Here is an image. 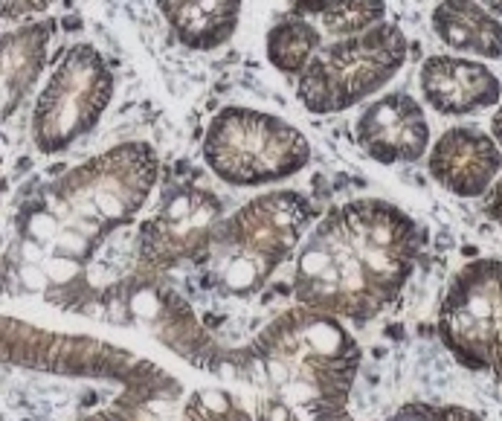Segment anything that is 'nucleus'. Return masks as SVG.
I'll use <instances>...</instances> for the list:
<instances>
[{
  "label": "nucleus",
  "instance_id": "4be33fe9",
  "mask_svg": "<svg viewBox=\"0 0 502 421\" xmlns=\"http://www.w3.org/2000/svg\"><path fill=\"white\" fill-rule=\"evenodd\" d=\"M479 6H485L491 15H499L502 18V0H479Z\"/></svg>",
  "mask_w": 502,
  "mask_h": 421
},
{
  "label": "nucleus",
  "instance_id": "9b49d317",
  "mask_svg": "<svg viewBox=\"0 0 502 421\" xmlns=\"http://www.w3.org/2000/svg\"><path fill=\"white\" fill-rule=\"evenodd\" d=\"M421 93L433 110L465 117L491 108L502 96V82L482 61L459 56H430L421 64Z\"/></svg>",
  "mask_w": 502,
  "mask_h": 421
},
{
  "label": "nucleus",
  "instance_id": "39448f33",
  "mask_svg": "<svg viewBox=\"0 0 502 421\" xmlns=\"http://www.w3.org/2000/svg\"><path fill=\"white\" fill-rule=\"evenodd\" d=\"M407 53L410 41L392 24L337 38L319 47L299 73L296 96L311 113H343L390 85L407 61Z\"/></svg>",
  "mask_w": 502,
  "mask_h": 421
},
{
  "label": "nucleus",
  "instance_id": "0eeeda50",
  "mask_svg": "<svg viewBox=\"0 0 502 421\" xmlns=\"http://www.w3.org/2000/svg\"><path fill=\"white\" fill-rule=\"evenodd\" d=\"M113 96V73L90 44L70 47L47 82L32 134L41 151H61L99 122Z\"/></svg>",
  "mask_w": 502,
  "mask_h": 421
},
{
  "label": "nucleus",
  "instance_id": "f8f14e48",
  "mask_svg": "<svg viewBox=\"0 0 502 421\" xmlns=\"http://www.w3.org/2000/svg\"><path fill=\"white\" fill-rule=\"evenodd\" d=\"M174 38L189 50H218L233 38L241 0H157Z\"/></svg>",
  "mask_w": 502,
  "mask_h": 421
},
{
  "label": "nucleus",
  "instance_id": "20e7f679",
  "mask_svg": "<svg viewBox=\"0 0 502 421\" xmlns=\"http://www.w3.org/2000/svg\"><path fill=\"white\" fill-rule=\"evenodd\" d=\"M203 163L226 186H273L299 174L311 160V142L276 113L230 105L203 134Z\"/></svg>",
  "mask_w": 502,
  "mask_h": 421
},
{
  "label": "nucleus",
  "instance_id": "6e6552de",
  "mask_svg": "<svg viewBox=\"0 0 502 421\" xmlns=\"http://www.w3.org/2000/svg\"><path fill=\"white\" fill-rule=\"evenodd\" d=\"M224 204L209 189H181L140 226L137 236V273L166 276L169 270L198 262L212 241Z\"/></svg>",
  "mask_w": 502,
  "mask_h": 421
},
{
  "label": "nucleus",
  "instance_id": "aec40b11",
  "mask_svg": "<svg viewBox=\"0 0 502 421\" xmlns=\"http://www.w3.org/2000/svg\"><path fill=\"white\" fill-rule=\"evenodd\" d=\"M485 213H488V218L494 224L502 226V177L496 183H491V189H488V198H485Z\"/></svg>",
  "mask_w": 502,
  "mask_h": 421
},
{
  "label": "nucleus",
  "instance_id": "f03ea898",
  "mask_svg": "<svg viewBox=\"0 0 502 421\" xmlns=\"http://www.w3.org/2000/svg\"><path fill=\"white\" fill-rule=\"evenodd\" d=\"M360 346L343 320L311 308L282 311L244 349L226 358L244 421H354L349 398Z\"/></svg>",
  "mask_w": 502,
  "mask_h": 421
},
{
  "label": "nucleus",
  "instance_id": "f257e3e1",
  "mask_svg": "<svg viewBox=\"0 0 502 421\" xmlns=\"http://www.w3.org/2000/svg\"><path fill=\"white\" fill-rule=\"evenodd\" d=\"M421 256V230L401 206L358 198L334 206L294 253V299L302 308L369 322L401 297Z\"/></svg>",
  "mask_w": 502,
  "mask_h": 421
},
{
  "label": "nucleus",
  "instance_id": "f3484780",
  "mask_svg": "<svg viewBox=\"0 0 502 421\" xmlns=\"http://www.w3.org/2000/svg\"><path fill=\"white\" fill-rule=\"evenodd\" d=\"M386 421H485L474 410L453 407V404H427V401H412L395 410Z\"/></svg>",
  "mask_w": 502,
  "mask_h": 421
},
{
  "label": "nucleus",
  "instance_id": "423d86ee",
  "mask_svg": "<svg viewBox=\"0 0 502 421\" xmlns=\"http://www.w3.org/2000/svg\"><path fill=\"white\" fill-rule=\"evenodd\" d=\"M439 337L465 369L502 381V258L456 270L439 305Z\"/></svg>",
  "mask_w": 502,
  "mask_h": 421
},
{
  "label": "nucleus",
  "instance_id": "2eb2a0df",
  "mask_svg": "<svg viewBox=\"0 0 502 421\" xmlns=\"http://www.w3.org/2000/svg\"><path fill=\"white\" fill-rule=\"evenodd\" d=\"M322 47L319 29L299 15H287V18L276 21L270 26L265 38V56L270 67H276L282 76H296L308 67V61L317 56Z\"/></svg>",
  "mask_w": 502,
  "mask_h": 421
},
{
  "label": "nucleus",
  "instance_id": "a211bd4d",
  "mask_svg": "<svg viewBox=\"0 0 502 421\" xmlns=\"http://www.w3.org/2000/svg\"><path fill=\"white\" fill-rule=\"evenodd\" d=\"M50 0H0V18H18V15L41 12Z\"/></svg>",
  "mask_w": 502,
  "mask_h": 421
},
{
  "label": "nucleus",
  "instance_id": "dca6fc26",
  "mask_svg": "<svg viewBox=\"0 0 502 421\" xmlns=\"http://www.w3.org/2000/svg\"><path fill=\"white\" fill-rule=\"evenodd\" d=\"M319 18L326 32H331L334 38H349L383 24L386 3L383 0H334Z\"/></svg>",
  "mask_w": 502,
  "mask_h": 421
},
{
  "label": "nucleus",
  "instance_id": "4468645a",
  "mask_svg": "<svg viewBox=\"0 0 502 421\" xmlns=\"http://www.w3.org/2000/svg\"><path fill=\"white\" fill-rule=\"evenodd\" d=\"M433 29L453 50L502 58V24L474 0H442L433 9Z\"/></svg>",
  "mask_w": 502,
  "mask_h": 421
},
{
  "label": "nucleus",
  "instance_id": "412c9836",
  "mask_svg": "<svg viewBox=\"0 0 502 421\" xmlns=\"http://www.w3.org/2000/svg\"><path fill=\"white\" fill-rule=\"evenodd\" d=\"M491 137H494V142H496V145H502V105L496 108L494 119H491Z\"/></svg>",
  "mask_w": 502,
  "mask_h": 421
},
{
  "label": "nucleus",
  "instance_id": "ddd939ff",
  "mask_svg": "<svg viewBox=\"0 0 502 421\" xmlns=\"http://www.w3.org/2000/svg\"><path fill=\"white\" fill-rule=\"evenodd\" d=\"M50 24L26 26L0 35V122L24 102L44 67Z\"/></svg>",
  "mask_w": 502,
  "mask_h": 421
},
{
  "label": "nucleus",
  "instance_id": "6ab92c4d",
  "mask_svg": "<svg viewBox=\"0 0 502 421\" xmlns=\"http://www.w3.org/2000/svg\"><path fill=\"white\" fill-rule=\"evenodd\" d=\"M290 3V15H299V18H311V15H322L334 0H287Z\"/></svg>",
  "mask_w": 502,
  "mask_h": 421
},
{
  "label": "nucleus",
  "instance_id": "7ed1b4c3",
  "mask_svg": "<svg viewBox=\"0 0 502 421\" xmlns=\"http://www.w3.org/2000/svg\"><path fill=\"white\" fill-rule=\"evenodd\" d=\"M314 221L317 213L302 192H262L218 221L212 241L195 265H203L224 297L250 299L299 250Z\"/></svg>",
  "mask_w": 502,
  "mask_h": 421
},
{
  "label": "nucleus",
  "instance_id": "1a4fd4ad",
  "mask_svg": "<svg viewBox=\"0 0 502 421\" xmlns=\"http://www.w3.org/2000/svg\"><path fill=\"white\" fill-rule=\"evenodd\" d=\"M354 137L360 149L383 166L415 163L430 145V122L410 93H386L363 108Z\"/></svg>",
  "mask_w": 502,
  "mask_h": 421
},
{
  "label": "nucleus",
  "instance_id": "9d476101",
  "mask_svg": "<svg viewBox=\"0 0 502 421\" xmlns=\"http://www.w3.org/2000/svg\"><path fill=\"white\" fill-rule=\"evenodd\" d=\"M433 181L459 198L485 195L502 169V151L485 131L456 125L433 142L427 160Z\"/></svg>",
  "mask_w": 502,
  "mask_h": 421
}]
</instances>
